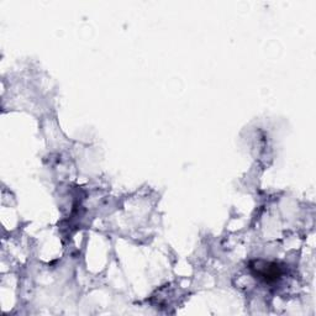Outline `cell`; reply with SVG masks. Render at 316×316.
Returning <instances> with one entry per match:
<instances>
[{"label": "cell", "instance_id": "cell-1", "mask_svg": "<svg viewBox=\"0 0 316 316\" xmlns=\"http://www.w3.org/2000/svg\"><path fill=\"white\" fill-rule=\"evenodd\" d=\"M257 266H258L256 267V269H257V276H258L259 278H264L267 282L276 279V278L279 276V269H278L276 266L269 267V264H264L263 267H261L259 263H257Z\"/></svg>", "mask_w": 316, "mask_h": 316}]
</instances>
